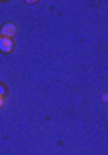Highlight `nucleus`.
<instances>
[{"mask_svg":"<svg viewBox=\"0 0 108 155\" xmlns=\"http://www.w3.org/2000/svg\"><path fill=\"white\" fill-rule=\"evenodd\" d=\"M0 38H2V35H0Z\"/></svg>","mask_w":108,"mask_h":155,"instance_id":"5","label":"nucleus"},{"mask_svg":"<svg viewBox=\"0 0 108 155\" xmlns=\"http://www.w3.org/2000/svg\"><path fill=\"white\" fill-rule=\"evenodd\" d=\"M13 40L11 38H0V51L2 52H11L13 51Z\"/></svg>","mask_w":108,"mask_h":155,"instance_id":"2","label":"nucleus"},{"mask_svg":"<svg viewBox=\"0 0 108 155\" xmlns=\"http://www.w3.org/2000/svg\"><path fill=\"white\" fill-rule=\"evenodd\" d=\"M5 105V96H0V108Z\"/></svg>","mask_w":108,"mask_h":155,"instance_id":"3","label":"nucleus"},{"mask_svg":"<svg viewBox=\"0 0 108 155\" xmlns=\"http://www.w3.org/2000/svg\"><path fill=\"white\" fill-rule=\"evenodd\" d=\"M0 35H2V38H11L16 35V25L13 24V22H5L4 25H2V29H0Z\"/></svg>","mask_w":108,"mask_h":155,"instance_id":"1","label":"nucleus"},{"mask_svg":"<svg viewBox=\"0 0 108 155\" xmlns=\"http://www.w3.org/2000/svg\"><path fill=\"white\" fill-rule=\"evenodd\" d=\"M0 96H5V88H4L2 85H0Z\"/></svg>","mask_w":108,"mask_h":155,"instance_id":"4","label":"nucleus"}]
</instances>
